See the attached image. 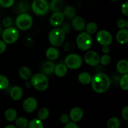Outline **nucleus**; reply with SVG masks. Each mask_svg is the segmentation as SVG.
Wrapping results in <instances>:
<instances>
[{"instance_id":"nucleus-20","label":"nucleus","mask_w":128,"mask_h":128,"mask_svg":"<svg viewBox=\"0 0 128 128\" xmlns=\"http://www.w3.org/2000/svg\"><path fill=\"white\" fill-rule=\"evenodd\" d=\"M116 70L121 74H128V61L126 59L120 60L116 64Z\"/></svg>"},{"instance_id":"nucleus-24","label":"nucleus","mask_w":128,"mask_h":128,"mask_svg":"<svg viewBox=\"0 0 128 128\" xmlns=\"http://www.w3.org/2000/svg\"><path fill=\"white\" fill-rule=\"evenodd\" d=\"M64 2L62 0H51L49 4L50 10L54 12L60 11V10L63 7Z\"/></svg>"},{"instance_id":"nucleus-3","label":"nucleus","mask_w":128,"mask_h":128,"mask_svg":"<svg viewBox=\"0 0 128 128\" xmlns=\"http://www.w3.org/2000/svg\"><path fill=\"white\" fill-rule=\"evenodd\" d=\"M66 34L60 28H54L50 31L48 34V40L54 47H59L64 42Z\"/></svg>"},{"instance_id":"nucleus-13","label":"nucleus","mask_w":128,"mask_h":128,"mask_svg":"<svg viewBox=\"0 0 128 128\" xmlns=\"http://www.w3.org/2000/svg\"><path fill=\"white\" fill-rule=\"evenodd\" d=\"M71 24L76 31L81 32L85 30L86 24L83 18L80 16H76L72 18Z\"/></svg>"},{"instance_id":"nucleus-15","label":"nucleus","mask_w":128,"mask_h":128,"mask_svg":"<svg viewBox=\"0 0 128 128\" xmlns=\"http://www.w3.org/2000/svg\"><path fill=\"white\" fill-rule=\"evenodd\" d=\"M55 66L56 65L53 61H50V60L44 61L41 68V72H42L41 73L44 74L46 76L52 74L54 71Z\"/></svg>"},{"instance_id":"nucleus-27","label":"nucleus","mask_w":128,"mask_h":128,"mask_svg":"<svg viewBox=\"0 0 128 128\" xmlns=\"http://www.w3.org/2000/svg\"><path fill=\"white\" fill-rule=\"evenodd\" d=\"M50 116V111L46 108H41L38 112V119L43 121L47 120Z\"/></svg>"},{"instance_id":"nucleus-37","label":"nucleus","mask_w":128,"mask_h":128,"mask_svg":"<svg viewBox=\"0 0 128 128\" xmlns=\"http://www.w3.org/2000/svg\"><path fill=\"white\" fill-rule=\"evenodd\" d=\"M12 23H13V21H12V19L11 17L5 18L3 21H2V25L6 28L11 27L12 26Z\"/></svg>"},{"instance_id":"nucleus-9","label":"nucleus","mask_w":128,"mask_h":128,"mask_svg":"<svg viewBox=\"0 0 128 128\" xmlns=\"http://www.w3.org/2000/svg\"><path fill=\"white\" fill-rule=\"evenodd\" d=\"M97 42L102 46H110L112 42V35L107 30H100L96 33Z\"/></svg>"},{"instance_id":"nucleus-10","label":"nucleus","mask_w":128,"mask_h":128,"mask_svg":"<svg viewBox=\"0 0 128 128\" xmlns=\"http://www.w3.org/2000/svg\"><path fill=\"white\" fill-rule=\"evenodd\" d=\"M100 56L97 52L94 51H88L84 56V60L88 65L90 66H96L100 63Z\"/></svg>"},{"instance_id":"nucleus-2","label":"nucleus","mask_w":128,"mask_h":128,"mask_svg":"<svg viewBox=\"0 0 128 128\" xmlns=\"http://www.w3.org/2000/svg\"><path fill=\"white\" fill-rule=\"evenodd\" d=\"M31 86L38 91H44L49 87V80L47 76L42 73H36L30 80Z\"/></svg>"},{"instance_id":"nucleus-17","label":"nucleus","mask_w":128,"mask_h":128,"mask_svg":"<svg viewBox=\"0 0 128 128\" xmlns=\"http://www.w3.org/2000/svg\"><path fill=\"white\" fill-rule=\"evenodd\" d=\"M116 40L118 43L124 44L128 42V28L121 29L119 30L116 35Z\"/></svg>"},{"instance_id":"nucleus-23","label":"nucleus","mask_w":128,"mask_h":128,"mask_svg":"<svg viewBox=\"0 0 128 128\" xmlns=\"http://www.w3.org/2000/svg\"><path fill=\"white\" fill-rule=\"evenodd\" d=\"M78 80L81 84L88 85L91 84L92 76L88 72H82L78 75Z\"/></svg>"},{"instance_id":"nucleus-41","label":"nucleus","mask_w":128,"mask_h":128,"mask_svg":"<svg viewBox=\"0 0 128 128\" xmlns=\"http://www.w3.org/2000/svg\"><path fill=\"white\" fill-rule=\"evenodd\" d=\"M121 115L122 117L125 121H128V106H126L122 108L121 111Z\"/></svg>"},{"instance_id":"nucleus-14","label":"nucleus","mask_w":128,"mask_h":128,"mask_svg":"<svg viewBox=\"0 0 128 128\" xmlns=\"http://www.w3.org/2000/svg\"><path fill=\"white\" fill-rule=\"evenodd\" d=\"M68 115L70 116V119L72 122H79L83 118L84 111L81 108L74 107L71 109Z\"/></svg>"},{"instance_id":"nucleus-46","label":"nucleus","mask_w":128,"mask_h":128,"mask_svg":"<svg viewBox=\"0 0 128 128\" xmlns=\"http://www.w3.org/2000/svg\"><path fill=\"white\" fill-rule=\"evenodd\" d=\"M4 128H17L16 127V126H14V125H8V126H6V127H5Z\"/></svg>"},{"instance_id":"nucleus-30","label":"nucleus","mask_w":128,"mask_h":128,"mask_svg":"<svg viewBox=\"0 0 128 128\" xmlns=\"http://www.w3.org/2000/svg\"><path fill=\"white\" fill-rule=\"evenodd\" d=\"M16 121V126L18 128H27L28 126V121L23 116H20L17 118Z\"/></svg>"},{"instance_id":"nucleus-21","label":"nucleus","mask_w":128,"mask_h":128,"mask_svg":"<svg viewBox=\"0 0 128 128\" xmlns=\"http://www.w3.org/2000/svg\"><path fill=\"white\" fill-rule=\"evenodd\" d=\"M30 9V5L27 1H20L19 3L16 5V6L14 8V11L17 14H22L26 13Z\"/></svg>"},{"instance_id":"nucleus-6","label":"nucleus","mask_w":128,"mask_h":128,"mask_svg":"<svg viewBox=\"0 0 128 128\" xmlns=\"http://www.w3.org/2000/svg\"><path fill=\"white\" fill-rule=\"evenodd\" d=\"M1 36L2 41L6 44H11L18 40L20 37V31L16 28L11 26L5 28L2 31Z\"/></svg>"},{"instance_id":"nucleus-22","label":"nucleus","mask_w":128,"mask_h":128,"mask_svg":"<svg viewBox=\"0 0 128 128\" xmlns=\"http://www.w3.org/2000/svg\"><path fill=\"white\" fill-rule=\"evenodd\" d=\"M68 68L63 63H60L55 66L54 73L59 78H62L68 73Z\"/></svg>"},{"instance_id":"nucleus-28","label":"nucleus","mask_w":128,"mask_h":128,"mask_svg":"<svg viewBox=\"0 0 128 128\" xmlns=\"http://www.w3.org/2000/svg\"><path fill=\"white\" fill-rule=\"evenodd\" d=\"M62 14H63L64 18L66 17L68 19H72L75 16L76 11L73 7L71 6H68L64 8Z\"/></svg>"},{"instance_id":"nucleus-4","label":"nucleus","mask_w":128,"mask_h":128,"mask_svg":"<svg viewBox=\"0 0 128 128\" xmlns=\"http://www.w3.org/2000/svg\"><path fill=\"white\" fill-rule=\"evenodd\" d=\"M76 44L81 51H88L92 47L93 40L91 35L85 31H82L76 37Z\"/></svg>"},{"instance_id":"nucleus-43","label":"nucleus","mask_w":128,"mask_h":128,"mask_svg":"<svg viewBox=\"0 0 128 128\" xmlns=\"http://www.w3.org/2000/svg\"><path fill=\"white\" fill-rule=\"evenodd\" d=\"M64 128H79L78 126L76 124V122H74L72 121L71 122H68L65 124Z\"/></svg>"},{"instance_id":"nucleus-5","label":"nucleus","mask_w":128,"mask_h":128,"mask_svg":"<svg viewBox=\"0 0 128 128\" xmlns=\"http://www.w3.org/2000/svg\"><path fill=\"white\" fill-rule=\"evenodd\" d=\"M16 28L21 31H27L32 27L33 20L31 15L28 13H22L18 14L15 21Z\"/></svg>"},{"instance_id":"nucleus-45","label":"nucleus","mask_w":128,"mask_h":128,"mask_svg":"<svg viewBox=\"0 0 128 128\" xmlns=\"http://www.w3.org/2000/svg\"><path fill=\"white\" fill-rule=\"evenodd\" d=\"M110 51V48L108 46H104L102 47V52H103L104 54H108Z\"/></svg>"},{"instance_id":"nucleus-48","label":"nucleus","mask_w":128,"mask_h":128,"mask_svg":"<svg viewBox=\"0 0 128 128\" xmlns=\"http://www.w3.org/2000/svg\"><path fill=\"white\" fill-rule=\"evenodd\" d=\"M110 1H118V0H110Z\"/></svg>"},{"instance_id":"nucleus-12","label":"nucleus","mask_w":128,"mask_h":128,"mask_svg":"<svg viewBox=\"0 0 128 128\" xmlns=\"http://www.w3.org/2000/svg\"><path fill=\"white\" fill-rule=\"evenodd\" d=\"M64 21V16L61 11L54 12L51 16L50 19V24L52 27L59 28L62 25Z\"/></svg>"},{"instance_id":"nucleus-44","label":"nucleus","mask_w":128,"mask_h":128,"mask_svg":"<svg viewBox=\"0 0 128 128\" xmlns=\"http://www.w3.org/2000/svg\"><path fill=\"white\" fill-rule=\"evenodd\" d=\"M64 50L66 51H71V50H73L74 49V45L73 44L71 43V42H68V43H66V44L64 46Z\"/></svg>"},{"instance_id":"nucleus-18","label":"nucleus","mask_w":128,"mask_h":128,"mask_svg":"<svg viewBox=\"0 0 128 128\" xmlns=\"http://www.w3.org/2000/svg\"><path fill=\"white\" fill-rule=\"evenodd\" d=\"M18 74L20 77L24 81H29L32 76V71L30 68L27 66H22L18 70Z\"/></svg>"},{"instance_id":"nucleus-1","label":"nucleus","mask_w":128,"mask_h":128,"mask_svg":"<svg viewBox=\"0 0 128 128\" xmlns=\"http://www.w3.org/2000/svg\"><path fill=\"white\" fill-rule=\"evenodd\" d=\"M111 79L108 75L104 72H98L92 76L91 87L97 93H104L110 89L111 86Z\"/></svg>"},{"instance_id":"nucleus-11","label":"nucleus","mask_w":128,"mask_h":128,"mask_svg":"<svg viewBox=\"0 0 128 128\" xmlns=\"http://www.w3.org/2000/svg\"><path fill=\"white\" fill-rule=\"evenodd\" d=\"M38 108V101L33 97L27 98L22 103V108L25 112L31 113L36 111Z\"/></svg>"},{"instance_id":"nucleus-49","label":"nucleus","mask_w":128,"mask_h":128,"mask_svg":"<svg viewBox=\"0 0 128 128\" xmlns=\"http://www.w3.org/2000/svg\"><path fill=\"white\" fill-rule=\"evenodd\" d=\"M0 10H1V5H0Z\"/></svg>"},{"instance_id":"nucleus-19","label":"nucleus","mask_w":128,"mask_h":128,"mask_svg":"<svg viewBox=\"0 0 128 128\" xmlns=\"http://www.w3.org/2000/svg\"><path fill=\"white\" fill-rule=\"evenodd\" d=\"M46 56L48 60L54 61L60 56V51L58 50L57 48L51 46L48 48L46 51Z\"/></svg>"},{"instance_id":"nucleus-31","label":"nucleus","mask_w":128,"mask_h":128,"mask_svg":"<svg viewBox=\"0 0 128 128\" xmlns=\"http://www.w3.org/2000/svg\"><path fill=\"white\" fill-rule=\"evenodd\" d=\"M120 86L123 91H128V74L122 75L119 80Z\"/></svg>"},{"instance_id":"nucleus-40","label":"nucleus","mask_w":128,"mask_h":128,"mask_svg":"<svg viewBox=\"0 0 128 128\" xmlns=\"http://www.w3.org/2000/svg\"><path fill=\"white\" fill-rule=\"evenodd\" d=\"M70 116H69V115L67 114H61V116H60V121H61L62 124H66V123L70 122Z\"/></svg>"},{"instance_id":"nucleus-8","label":"nucleus","mask_w":128,"mask_h":128,"mask_svg":"<svg viewBox=\"0 0 128 128\" xmlns=\"http://www.w3.org/2000/svg\"><path fill=\"white\" fill-rule=\"evenodd\" d=\"M31 8L38 16H44L50 10L49 3L46 0H34L31 4Z\"/></svg>"},{"instance_id":"nucleus-34","label":"nucleus","mask_w":128,"mask_h":128,"mask_svg":"<svg viewBox=\"0 0 128 128\" xmlns=\"http://www.w3.org/2000/svg\"><path fill=\"white\" fill-rule=\"evenodd\" d=\"M111 61V58L108 54H102V56H100V63H101L102 66H108L110 64Z\"/></svg>"},{"instance_id":"nucleus-38","label":"nucleus","mask_w":128,"mask_h":128,"mask_svg":"<svg viewBox=\"0 0 128 128\" xmlns=\"http://www.w3.org/2000/svg\"><path fill=\"white\" fill-rule=\"evenodd\" d=\"M60 28L64 31L65 34H68V32H70V30H71V25L69 22H63L62 24V25L61 26V28Z\"/></svg>"},{"instance_id":"nucleus-39","label":"nucleus","mask_w":128,"mask_h":128,"mask_svg":"<svg viewBox=\"0 0 128 128\" xmlns=\"http://www.w3.org/2000/svg\"><path fill=\"white\" fill-rule=\"evenodd\" d=\"M121 12L123 14L124 16H128V2L126 1L125 2H124L123 4L121 6Z\"/></svg>"},{"instance_id":"nucleus-32","label":"nucleus","mask_w":128,"mask_h":128,"mask_svg":"<svg viewBox=\"0 0 128 128\" xmlns=\"http://www.w3.org/2000/svg\"><path fill=\"white\" fill-rule=\"evenodd\" d=\"M28 127V128H44V124L39 119L34 118L29 122Z\"/></svg>"},{"instance_id":"nucleus-47","label":"nucleus","mask_w":128,"mask_h":128,"mask_svg":"<svg viewBox=\"0 0 128 128\" xmlns=\"http://www.w3.org/2000/svg\"><path fill=\"white\" fill-rule=\"evenodd\" d=\"M2 27L0 26V35L2 34Z\"/></svg>"},{"instance_id":"nucleus-36","label":"nucleus","mask_w":128,"mask_h":128,"mask_svg":"<svg viewBox=\"0 0 128 128\" xmlns=\"http://www.w3.org/2000/svg\"><path fill=\"white\" fill-rule=\"evenodd\" d=\"M117 26L121 30V29H124L128 26V21L124 19H120L117 22Z\"/></svg>"},{"instance_id":"nucleus-42","label":"nucleus","mask_w":128,"mask_h":128,"mask_svg":"<svg viewBox=\"0 0 128 128\" xmlns=\"http://www.w3.org/2000/svg\"><path fill=\"white\" fill-rule=\"evenodd\" d=\"M7 45L2 40H0V54H2L6 51Z\"/></svg>"},{"instance_id":"nucleus-25","label":"nucleus","mask_w":128,"mask_h":128,"mask_svg":"<svg viewBox=\"0 0 128 128\" xmlns=\"http://www.w3.org/2000/svg\"><path fill=\"white\" fill-rule=\"evenodd\" d=\"M4 118L10 122L15 121L18 118L17 111L13 108H8L4 112Z\"/></svg>"},{"instance_id":"nucleus-35","label":"nucleus","mask_w":128,"mask_h":128,"mask_svg":"<svg viewBox=\"0 0 128 128\" xmlns=\"http://www.w3.org/2000/svg\"><path fill=\"white\" fill-rule=\"evenodd\" d=\"M15 0H0V5L5 8H11L13 6Z\"/></svg>"},{"instance_id":"nucleus-7","label":"nucleus","mask_w":128,"mask_h":128,"mask_svg":"<svg viewBox=\"0 0 128 128\" xmlns=\"http://www.w3.org/2000/svg\"><path fill=\"white\" fill-rule=\"evenodd\" d=\"M64 64L66 67L71 70H77L82 64V58L80 54L71 53L68 55L64 59Z\"/></svg>"},{"instance_id":"nucleus-16","label":"nucleus","mask_w":128,"mask_h":128,"mask_svg":"<svg viewBox=\"0 0 128 128\" xmlns=\"http://www.w3.org/2000/svg\"><path fill=\"white\" fill-rule=\"evenodd\" d=\"M10 95L13 101H20L23 96V90L20 86H14L10 90Z\"/></svg>"},{"instance_id":"nucleus-29","label":"nucleus","mask_w":128,"mask_h":128,"mask_svg":"<svg viewBox=\"0 0 128 128\" xmlns=\"http://www.w3.org/2000/svg\"><path fill=\"white\" fill-rule=\"evenodd\" d=\"M121 122L118 118L112 117L108 121L107 128H120Z\"/></svg>"},{"instance_id":"nucleus-26","label":"nucleus","mask_w":128,"mask_h":128,"mask_svg":"<svg viewBox=\"0 0 128 128\" xmlns=\"http://www.w3.org/2000/svg\"><path fill=\"white\" fill-rule=\"evenodd\" d=\"M98 26L97 24L94 22H90L86 24L85 27V32L88 33L89 34L91 35L95 34L98 31Z\"/></svg>"},{"instance_id":"nucleus-33","label":"nucleus","mask_w":128,"mask_h":128,"mask_svg":"<svg viewBox=\"0 0 128 128\" xmlns=\"http://www.w3.org/2000/svg\"><path fill=\"white\" fill-rule=\"evenodd\" d=\"M10 81L6 76L0 74V90H4L8 88Z\"/></svg>"}]
</instances>
